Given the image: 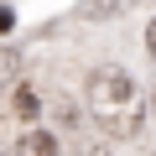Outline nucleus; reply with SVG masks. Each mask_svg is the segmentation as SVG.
Instances as JSON below:
<instances>
[{
  "instance_id": "1",
  "label": "nucleus",
  "mask_w": 156,
  "mask_h": 156,
  "mask_svg": "<svg viewBox=\"0 0 156 156\" xmlns=\"http://www.w3.org/2000/svg\"><path fill=\"white\" fill-rule=\"evenodd\" d=\"M89 115H94V125L99 130H109V135H135L140 130V120H146V99H140V89H135V78L125 73V68H94L89 73Z\"/></svg>"
},
{
  "instance_id": "2",
  "label": "nucleus",
  "mask_w": 156,
  "mask_h": 156,
  "mask_svg": "<svg viewBox=\"0 0 156 156\" xmlns=\"http://www.w3.org/2000/svg\"><path fill=\"white\" fill-rule=\"evenodd\" d=\"M16 156H57V135L52 130H26L21 146H16Z\"/></svg>"
},
{
  "instance_id": "3",
  "label": "nucleus",
  "mask_w": 156,
  "mask_h": 156,
  "mask_svg": "<svg viewBox=\"0 0 156 156\" xmlns=\"http://www.w3.org/2000/svg\"><path fill=\"white\" fill-rule=\"evenodd\" d=\"M11 115H16V120H37V115H42V99H37L31 89H16V109H11Z\"/></svg>"
},
{
  "instance_id": "4",
  "label": "nucleus",
  "mask_w": 156,
  "mask_h": 156,
  "mask_svg": "<svg viewBox=\"0 0 156 156\" xmlns=\"http://www.w3.org/2000/svg\"><path fill=\"white\" fill-rule=\"evenodd\" d=\"M11 68H16V57H11V52H0V83L11 78Z\"/></svg>"
},
{
  "instance_id": "5",
  "label": "nucleus",
  "mask_w": 156,
  "mask_h": 156,
  "mask_svg": "<svg viewBox=\"0 0 156 156\" xmlns=\"http://www.w3.org/2000/svg\"><path fill=\"white\" fill-rule=\"evenodd\" d=\"M146 47H151V57H156V21L146 26Z\"/></svg>"
},
{
  "instance_id": "6",
  "label": "nucleus",
  "mask_w": 156,
  "mask_h": 156,
  "mask_svg": "<svg viewBox=\"0 0 156 156\" xmlns=\"http://www.w3.org/2000/svg\"><path fill=\"white\" fill-rule=\"evenodd\" d=\"M151 115H156V94H151Z\"/></svg>"
}]
</instances>
